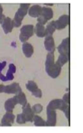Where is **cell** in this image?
Masks as SVG:
<instances>
[{
	"label": "cell",
	"instance_id": "603a6c76",
	"mask_svg": "<svg viewBox=\"0 0 83 133\" xmlns=\"http://www.w3.org/2000/svg\"><path fill=\"white\" fill-rule=\"evenodd\" d=\"M33 121H34V125L36 126L44 127L46 126V121L38 115H34Z\"/></svg>",
	"mask_w": 83,
	"mask_h": 133
},
{
	"label": "cell",
	"instance_id": "d6a6232c",
	"mask_svg": "<svg viewBox=\"0 0 83 133\" xmlns=\"http://www.w3.org/2000/svg\"><path fill=\"white\" fill-rule=\"evenodd\" d=\"M1 126V124H0V126Z\"/></svg>",
	"mask_w": 83,
	"mask_h": 133
},
{
	"label": "cell",
	"instance_id": "4dcf8cb0",
	"mask_svg": "<svg viewBox=\"0 0 83 133\" xmlns=\"http://www.w3.org/2000/svg\"><path fill=\"white\" fill-rule=\"evenodd\" d=\"M0 13H3V8L1 4H0Z\"/></svg>",
	"mask_w": 83,
	"mask_h": 133
},
{
	"label": "cell",
	"instance_id": "4fadbf2b",
	"mask_svg": "<svg viewBox=\"0 0 83 133\" xmlns=\"http://www.w3.org/2000/svg\"><path fill=\"white\" fill-rule=\"evenodd\" d=\"M44 45L46 49L49 53H54L55 51V45L54 39L52 36L46 37Z\"/></svg>",
	"mask_w": 83,
	"mask_h": 133
},
{
	"label": "cell",
	"instance_id": "7c38bea8",
	"mask_svg": "<svg viewBox=\"0 0 83 133\" xmlns=\"http://www.w3.org/2000/svg\"><path fill=\"white\" fill-rule=\"evenodd\" d=\"M16 68L15 65L11 63L9 65V70H8L6 76H4L1 72H0V79L3 82H6L7 81H11L14 78L13 74L16 72Z\"/></svg>",
	"mask_w": 83,
	"mask_h": 133
},
{
	"label": "cell",
	"instance_id": "277c9868",
	"mask_svg": "<svg viewBox=\"0 0 83 133\" xmlns=\"http://www.w3.org/2000/svg\"><path fill=\"white\" fill-rule=\"evenodd\" d=\"M27 9H25L21 6L19 7L15 14V17L12 20V23L13 26L16 28H18L22 25V22L24 18V17L25 16L27 13Z\"/></svg>",
	"mask_w": 83,
	"mask_h": 133
},
{
	"label": "cell",
	"instance_id": "7a4b0ae2",
	"mask_svg": "<svg viewBox=\"0 0 83 133\" xmlns=\"http://www.w3.org/2000/svg\"><path fill=\"white\" fill-rule=\"evenodd\" d=\"M20 31L19 39L22 43H24L34 35V28L33 25H25L22 27Z\"/></svg>",
	"mask_w": 83,
	"mask_h": 133
},
{
	"label": "cell",
	"instance_id": "5b68a950",
	"mask_svg": "<svg viewBox=\"0 0 83 133\" xmlns=\"http://www.w3.org/2000/svg\"><path fill=\"white\" fill-rule=\"evenodd\" d=\"M56 121L57 114L56 110L47 107V121H46V126H55L56 124Z\"/></svg>",
	"mask_w": 83,
	"mask_h": 133
},
{
	"label": "cell",
	"instance_id": "8fae6325",
	"mask_svg": "<svg viewBox=\"0 0 83 133\" xmlns=\"http://www.w3.org/2000/svg\"><path fill=\"white\" fill-rule=\"evenodd\" d=\"M23 113L25 117L26 122H32L34 116V113L30 105L27 103L26 105L23 106Z\"/></svg>",
	"mask_w": 83,
	"mask_h": 133
},
{
	"label": "cell",
	"instance_id": "9a60e30c",
	"mask_svg": "<svg viewBox=\"0 0 83 133\" xmlns=\"http://www.w3.org/2000/svg\"><path fill=\"white\" fill-rule=\"evenodd\" d=\"M42 7L39 5H33L29 9V14L32 17H39L41 14Z\"/></svg>",
	"mask_w": 83,
	"mask_h": 133
},
{
	"label": "cell",
	"instance_id": "f546056e",
	"mask_svg": "<svg viewBox=\"0 0 83 133\" xmlns=\"http://www.w3.org/2000/svg\"><path fill=\"white\" fill-rule=\"evenodd\" d=\"M4 86L5 85H4L3 84H0V93H3V92Z\"/></svg>",
	"mask_w": 83,
	"mask_h": 133
},
{
	"label": "cell",
	"instance_id": "f1b7e54d",
	"mask_svg": "<svg viewBox=\"0 0 83 133\" xmlns=\"http://www.w3.org/2000/svg\"><path fill=\"white\" fill-rule=\"evenodd\" d=\"M5 18V16L3 13H0V24H2L4 19Z\"/></svg>",
	"mask_w": 83,
	"mask_h": 133
},
{
	"label": "cell",
	"instance_id": "7402d4cb",
	"mask_svg": "<svg viewBox=\"0 0 83 133\" xmlns=\"http://www.w3.org/2000/svg\"><path fill=\"white\" fill-rule=\"evenodd\" d=\"M69 60V56L63 55V54H60L56 63L62 67V66H63L65 63H67Z\"/></svg>",
	"mask_w": 83,
	"mask_h": 133
},
{
	"label": "cell",
	"instance_id": "d4e9b609",
	"mask_svg": "<svg viewBox=\"0 0 83 133\" xmlns=\"http://www.w3.org/2000/svg\"><path fill=\"white\" fill-rule=\"evenodd\" d=\"M16 122L19 124H24L26 123V119L23 113L18 114L17 116Z\"/></svg>",
	"mask_w": 83,
	"mask_h": 133
},
{
	"label": "cell",
	"instance_id": "3957f363",
	"mask_svg": "<svg viewBox=\"0 0 83 133\" xmlns=\"http://www.w3.org/2000/svg\"><path fill=\"white\" fill-rule=\"evenodd\" d=\"M69 106V105L64 102L62 99H55L50 102L47 107L52 110H59L64 112Z\"/></svg>",
	"mask_w": 83,
	"mask_h": 133
},
{
	"label": "cell",
	"instance_id": "8992f818",
	"mask_svg": "<svg viewBox=\"0 0 83 133\" xmlns=\"http://www.w3.org/2000/svg\"><path fill=\"white\" fill-rule=\"evenodd\" d=\"M54 24L56 30L64 29L69 24V16L67 15H63L56 21H54Z\"/></svg>",
	"mask_w": 83,
	"mask_h": 133
},
{
	"label": "cell",
	"instance_id": "9c48e42d",
	"mask_svg": "<svg viewBox=\"0 0 83 133\" xmlns=\"http://www.w3.org/2000/svg\"><path fill=\"white\" fill-rule=\"evenodd\" d=\"M22 89L17 83H13L11 84L4 86L3 92L8 94L17 95L22 92Z\"/></svg>",
	"mask_w": 83,
	"mask_h": 133
},
{
	"label": "cell",
	"instance_id": "83f0119b",
	"mask_svg": "<svg viewBox=\"0 0 83 133\" xmlns=\"http://www.w3.org/2000/svg\"><path fill=\"white\" fill-rule=\"evenodd\" d=\"M6 64V62L5 61H3L0 62V72H1Z\"/></svg>",
	"mask_w": 83,
	"mask_h": 133
},
{
	"label": "cell",
	"instance_id": "e0dca14e",
	"mask_svg": "<svg viewBox=\"0 0 83 133\" xmlns=\"http://www.w3.org/2000/svg\"><path fill=\"white\" fill-rule=\"evenodd\" d=\"M53 11L51 8L46 6L42 7V11H41L40 16H42L47 21L51 20L53 18Z\"/></svg>",
	"mask_w": 83,
	"mask_h": 133
},
{
	"label": "cell",
	"instance_id": "30bf717a",
	"mask_svg": "<svg viewBox=\"0 0 83 133\" xmlns=\"http://www.w3.org/2000/svg\"><path fill=\"white\" fill-rule=\"evenodd\" d=\"M15 118V115L12 112H6L3 115L1 120L2 126H11L14 122Z\"/></svg>",
	"mask_w": 83,
	"mask_h": 133
},
{
	"label": "cell",
	"instance_id": "6da1fadb",
	"mask_svg": "<svg viewBox=\"0 0 83 133\" xmlns=\"http://www.w3.org/2000/svg\"><path fill=\"white\" fill-rule=\"evenodd\" d=\"M46 71L52 78H56L59 76L61 72V66L55 63V55L54 53H48L45 62Z\"/></svg>",
	"mask_w": 83,
	"mask_h": 133
},
{
	"label": "cell",
	"instance_id": "4316f807",
	"mask_svg": "<svg viewBox=\"0 0 83 133\" xmlns=\"http://www.w3.org/2000/svg\"><path fill=\"white\" fill-rule=\"evenodd\" d=\"M63 112L65 114L66 118L68 119V121H69L70 120V106H69L67 107V109H66Z\"/></svg>",
	"mask_w": 83,
	"mask_h": 133
},
{
	"label": "cell",
	"instance_id": "ba28073f",
	"mask_svg": "<svg viewBox=\"0 0 83 133\" xmlns=\"http://www.w3.org/2000/svg\"><path fill=\"white\" fill-rule=\"evenodd\" d=\"M58 52L60 54L65 55L69 56L70 54V38H66L63 39L61 44L57 47Z\"/></svg>",
	"mask_w": 83,
	"mask_h": 133
},
{
	"label": "cell",
	"instance_id": "1f68e13d",
	"mask_svg": "<svg viewBox=\"0 0 83 133\" xmlns=\"http://www.w3.org/2000/svg\"><path fill=\"white\" fill-rule=\"evenodd\" d=\"M45 5H47V6L49 5V6H52L53 5V4H52V3H48V4H45Z\"/></svg>",
	"mask_w": 83,
	"mask_h": 133
},
{
	"label": "cell",
	"instance_id": "484cf974",
	"mask_svg": "<svg viewBox=\"0 0 83 133\" xmlns=\"http://www.w3.org/2000/svg\"><path fill=\"white\" fill-rule=\"evenodd\" d=\"M63 101L66 104L70 105V94L66 93L63 97Z\"/></svg>",
	"mask_w": 83,
	"mask_h": 133
},
{
	"label": "cell",
	"instance_id": "d6986e66",
	"mask_svg": "<svg viewBox=\"0 0 83 133\" xmlns=\"http://www.w3.org/2000/svg\"><path fill=\"white\" fill-rule=\"evenodd\" d=\"M17 104L14 98H11L6 100L4 103V109L6 112H12L15 106Z\"/></svg>",
	"mask_w": 83,
	"mask_h": 133
},
{
	"label": "cell",
	"instance_id": "2e32d148",
	"mask_svg": "<svg viewBox=\"0 0 83 133\" xmlns=\"http://www.w3.org/2000/svg\"><path fill=\"white\" fill-rule=\"evenodd\" d=\"M23 53L26 57H31L34 53V48L33 46L29 43H24L22 45Z\"/></svg>",
	"mask_w": 83,
	"mask_h": 133
},
{
	"label": "cell",
	"instance_id": "ffe728a7",
	"mask_svg": "<svg viewBox=\"0 0 83 133\" xmlns=\"http://www.w3.org/2000/svg\"><path fill=\"white\" fill-rule=\"evenodd\" d=\"M14 99L17 103V104H19L22 106H24L27 104V99L25 95L22 91L19 94H17L13 97Z\"/></svg>",
	"mask_w": 83,
	"mask_h": 133
},
{
	"label": "cell",
	"instance_id": "44dd1931",
	"mask_svg": "<svg viewBox=\"0 0 83 133\" xmlns=\"http://www.w3.org/2000/svg\"><path fill=\"white\" fill-rule=\"evenodd\" d=\"M46 28V36H52L54 32L56 30L55 27L54 26V21L49 22L47 25L46 28Z\"/></svg>",
	"mask_w": 83,
	"mask_h": 133
},
{
	"label": "cell",
	"instance_id": "52a82bcc",
	"mask_svg": "<svg viewBox=\"0 0 83 133\" xmlns=\"http://www.w3.org/2000/svg\"><path fill=\"white\" fill-rule=\"evenodd\" d=\"M26 89L30 91L32 95L36 98H40L42 97V91L38 88V87L36 83L33 81H28L27 84H26Z\"/></svg>",
	"mask_w": 83,
	"mask_h": 133
},
{
	"label": "cell",
	"instance_id": "cb8c5ba5",
	"mask_svg": "<svg viewBox=\"0 0 83 133\" xmlns=\"http://www.w3.org/2000/svg\"><path fill=\"white\" fill-rule=\"evenodd\" d=\"M32 109L34 113L39 114L42 112L43 110V106L41 104H37L33 106V107H32Z\"/></svg>",
	"mask_w": 83,
	"mask_h": 133
},
{
	"label": "cell",
	"instance_id": "5bb4252c",
	"mask_svg": "<svg viewBox=\"0 0 83 133\" xmlns=\"http://www.w3.org/2000/svg\"><path fill=\"white\" fill-rule=\"evenodd\" d=\"M2 27L5 34L11 32L14 27L12 20L9 17H6L2 24Z\"/></svg>",
	"mask_w": 83,
	"mask_h": 133
},
{
	"label": "cell",
	"instance_id": "ac0fdd59",
	"mask_svg": "<svg viewBox=\"0 0 83 133\" xmlns=\"http://www.w3.org/2000/svg\"><path fill=\"white\" fill-rule=\"evenodd\" d=\"M34 32L38 37L43 38L46 36V31L45 27L43 25L39 23L36 24V27L34 28Z\"/></svg>",
	"mask_w": 83,
	"mask_h": 133
}]
</instances>
